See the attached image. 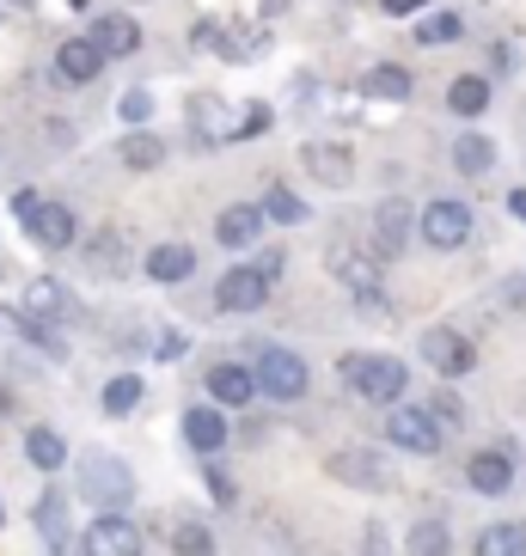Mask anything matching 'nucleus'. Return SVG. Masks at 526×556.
I'll list each match as a JSON object with an SVG mask.
<instances>
[{
  "instance_id": "f3484780",
  "label": "nucleus",
  "mask_w": 526,
  "mask_h": 556,
  "mask_svg": "<svg viewBox=\"0 0 526 556\" xmlns=\"http://www.w3.org/2000/svg\"><path fill=\"white\" fill-rule=\"evenodd\" d=\"M411 74H404V67H392V62H379V67H367V74H362V92H367V99H392V104H404V99H411Z\"/></svg>"
},
{
  "instance_id": "aec40b11",
  "label": "nucleus",
  "mask_w": 526,
  "mask_h": 556,
  "mask_svg": "<svg viewBox=\"0 0 526 556\" xmlns=\"http://www.w3.org/2000/svg\"><path fill=\"white\" fill-rule=\"evenodd\" d=\"M190 269H197V251L190 245H153L148 251V276L153 281H184Z\"/></svg>"
},
{
  "instance_id": "20e7f679",
  "label": "nucleus",
  "mask_w": 526,
  "mask_h": 556,
  "mask_svg": "<svg viewBox=\"0 0 526 556\" xmlns=\"http://www.w3.org/2000/svg\"><path fill=\"white\" fill-rule=\"evenodd\" d=\"M423 239L435 251H460L472 239V208L465 202H428L423 208Z\"/></svg>"
},
{
  "instance_id": "2eb2a0df",
  "label": "nucleus",
  "mask_w": 526,
  "mask_h": 556,
  "mask_svg": "<svg viewBox=\"0 0 526 556\" xmlns=\"http://www.w3.org/2000/svg\"><path fill=\"white\" fill-rule=\"evenodd\" d=\"M184 441L197 446V453H221V446H227V422H221V409L214 404H197L190 409V416H184Z\"/></svg>"
},
{
  "instance_id": "c756f323",
  "label": "nucleus",
  "mask_w": 526,
  "mask_h": 556,
  "mask_svg": "<svg viewBox=\"0 0 526 556\" xmlns=\"http://www.w3.org/2000/svg\"><path fill=\"white\" fill-rule=\"evenodd\" d=\"M263 220H288V227H295V220H306V202L300 197H288V190H281V184H270V190H263Z\"/></svg>"
},
{
  "instance_id": "7c9ffc66",
  "label": "nucleus",
  "mask_w": 526,
  "mask_h": 556,
  "mask_svg": "<svg viewBox=\"0 0 526 556\" xmlns=\"http://www.w3.org/2000/svg\"><path fill=\"white\" fill-rule=\"evenodd\" d=\"M99 404L111 409V416H123V409H135V404H141V379H135V374H116L111 386H104V397H99Z\"/></svg>"
},
{
  "instance_id": "39448f33",
  "label": "nucleus",
  "mask_w": 526,
  "mask_h": 556,
  "mask_svg": "<svg viewBox=\"0 0 526 556\" xmlns=\"http://www.w3.org/2000/svg\"><path fill=\"white\" fill-rule=\"evenodd\" d=\"M86 556H141V526L123 514H99L86 526Z\"/></svg>"
},
{
  "instance_id": "4c0bfd02",
  "label": "nucleus",
  "mask_w": 526,
  "mask_h": 556,
  "mask_svg": "<svg viewBox=\"0 0 526 556\" xmlns=\"http://www.w3.org/2000/svg\"><path fill=\"white\" fill-rule=\"evenodd\" d=\"M153 355H160V361H172V355H184V337H160V343H153Z\"/></svg>"
},
{
  "instance_id": "423d86ee",
  "label": "nucleus",
  "mask_w": 526,
  "mask_h": 556,
  "mask_svg": "<svg viewBox=\"0 0 526 556\" xmlns=\"http://www.w3.org/2000/svg\"><path fill=\"white\" fill-rule=\"evenodd\" d=\"M386 434H392V446H404V453H441V428H435V416L428 409H392L386 416Z\"/></svg>"
},
{
  "instance_id": "bb28decb",
  "label": "nucleus",
  "mask_w": 526,
  "mask_h": 556,
  "mask_svg": "<svg viewBox=\"0 0 526 556\" xmlns=\"http://www.w3.org/2000/svg\"><path fill=\"white\" fill-rule=\"evenodd\" d=\"M214 50H227V55H258L263 50V31H251V25H214Z\"/></svg>"
},
{
  "instance_id": "6ab92c4d",
  "label": "nucleus",
  "mask_w": 526,
  "mask_h": 556,
  "mask_svg": "<svg viewBox=\"0 0 526 556\" xmlns=\"http://www.w3.org/2000/svg\"><path fill=\"white\" fill-rule=\"evenodd\" d=\"M258 232H263V214L251 208V202H239V208H227L214 220V239H221V245H251Z\"/></svg>"
},
{
  "instance_id": "4be33fe9",
  "label": "nucleus",
  "mask_w": 526,
  "mask_h": 556,
  "mask_svg": "<svg viewBox=\"0 0 526 556\" xmlns=\"http://www.w3.org/2000/svg\"><path fill=\"white\" fill-rule=\"evenodd\" d=\"M453 160H460V172H472V178H484V172H490L496 165V148H490V135H460V141H453Z\"/></svg>"
},
{
  "instance_id": "393cba45",
  "label": "nucleus",
  "mask_w": 526,
  "mask_h": 556,
  "mask_svg": "<svg viewBox=\"0 0 526 556\" xmlns=\"http://www.w3.org/2000/svg\"><path fill=\"white\" fill-rule=\"evenodd\" d=\"M404 551H411V556H447V551H453V539H447L441 520H416L411 539H404Z\"/></svg>"
},
{
  "instance_id": "b1692460",
  "label": "nucleus",
  "mask_w": 526,
  "mask_h": 556,
  "mask_svg": "<svg viewBox=\"0 0 526 556\" xmlns=\"http://www.w3.org/2000/svg\"><path fill=\"white\" fill-rule=\"evenodd\" d=\"M374 227H379V251H398L404 245V227H411V208L404 202H379V214H374Z\"/></svg>"
},
{
  "instance_id": "c85d7f7f",
  "label": "nucleus",
  "mask_w": 526,
  "mask_h": 556,
  "mask_svg": "<svg viewBox=\"0 0 526 556\" xmlns=\"http://www.w3.org/2000/svg\"><path fill=\"white\" fill-rule=\"evenodd\" d=\"M477 556H526V532L521 526H490L477 539Z\"/></svg>"
},
{
  "instance_id": "5701e85b",
  "label": "nucleus",
  "mask_w": 526,
  "mask_h": 556,
  "mask_svg": "<svg viewBox=\"0 0 526 556\" xmlns=\"http://www.w3.org/2000/svg\"><path fill=\"white\" fill-rule=\"evenodd\" d=\"M25 453H32L37 471H62V465H67L62 434H50V428H32V434H25Z\"/></svg>"
},
{
  "instance_id": "6e6552de",
  "label": "nucleus",
  "mask_w": 526,
  "mask_h": 556,
  "mask_svg": "<svg viewBox=\"0 0 526 556\" xmlns=\"http://www.w3.org/2000/svg\"><path fill=\"white\" fill-rule=\"evenodd\" d=\"M300 165H306L318 184H330V190H343V184L355 178V153L337 148V141H306V148H300Z\"/></svg>"
},
{
  "instance_id": "72a5a7b5",
  "label": "nucleus",
  "mask_w": 526,
  "mask_h": 556,
  "mask_svg": "<svg viewBox=\"0 0 526 556\" xmlns=\"http://www.w3.org/2000/svg\"><path fill=\"white\" fill-rule=\"evenodd\" d=\"M428 416H435V428H441V422H465V409H460V397H453V392L435 397V404H428Z\"/></svg>"
},
{
  "instance_id": "a19ab883",
  "label": "nucleus",
  "mask_w": 526,
  "mask_h": 556,
  "mask_svg": "<svg viewBox=\"0 0 526 556\" xmlns=\"http://www.w3.org/2000/svg\"><path fill=\"white\" fill-rule=\"evenodd\" d=\"M7 325H18V312H0V330H7Z\"/></svg>"
},
{
  "instance_id": "f8f14e48",
  "label": "nucleus",
  "mask_w": 526,
  "mask_h": 556,
  "mask_svg": "<svg viewBox=\"0 0 526 556\" xmlns=\"http://www.w3.org/2000/svg\"><path fill=\"white\" fill-rule=\"evenodd\" d=\"M25 227H32V239H37L43 251H67V245H74V214L55 208V202H37Z\"/></svg>"
},
{
  "instance_id": "412c9836",
  "label": "nucleus",
  "mask_w": 526,
  "mask_h": 556,
  "mask_svg": "<svg viewBox=\"0 0 526 556\" xmlns=\"http://www.w3.org/2000/svg\"><path fill=\"white\" fill-rule=\"evenodd\" d=\"M330 269H337L355 294H374V288H379V263L374 257H355V251H343V245L330 251Z\"/></svg>"
},
{
  "instance_id": "4468645a",
  "label": "nucleus",
  "mask_w": 526,
  "mask_h": 556,
  "mask_svg": "<svg viewBox=\"0 0 526 556\" xmlns=\"http://www.w3.org/2000/svg\"><path fill=\"white\" fill-rule=\"evenodd\" d=\"M465 477H472L477 495H509L514 490V458L509 453H477L472 465H465Z\"/></svg>"
},
{
  "instance_id": "0eeeda50",
  "label": "nucleus",
  "mask_w": 526,
  "mask_h": 556,
  "mask_svg": "<svg viewBox=\"0 0 526 556\" xmlns=\"http://www.w3.org/2000/svg\"><path fill=\"white\" fill-rule=\"evenodd\" d=\"M423 361L435 367V374H447V379H460V374H472V343H465L460 330H423Z\"/></svg>"
},
{
  "instance_id": "e433bc0d",
  "label": "nucleus",
  "mask_w": 526,
  "mask_h": 556,
  "mask_svg": "<svg viewBox=\"0 0 526 556\" xmlns=\"http://www.w3.org/2000/svg\"><path fill=\"white\" fill-rule=\"evenodd\" d=\"M37 202H43L37 190H18V197H13V214H18V220H32V208H37Z\"/></svg>"
},
{
  "instance_id": "37998d69",
  "label": "nucleus",
  "mask_w": 526,
  "mask_h": 556,
  "mask_svg": "<svg viewBox=\"0 0 526 556\" xmlns=\"http://www.w3.org/2000/svg\"><path fill=\"white\" fill-rule=\"evenodd\" d=\"M67 7H86V0H67Z\"/></svg>"
},
{
  "instance_id": "f03ea898",
  "label": "nucleus",
  "mask_w": 526,
  "mask_h": 556,
  "mask_svg": "<svg viewBox=\"0 0 526 556\" xmlns=\"http://www.w3.org/2000/svg\"><path fill=\"white\" fill-rule=\"evenodd\" d=\"M80 495L99 507V514H116V507L135 495L129 465H123V458H111V453H86L80 458Z\"/></svg>"
},
{
  "instance_id": "cd10ccee",
  "label": "nucleus",
  "mask_w": 526,
  "mask_h": 556,
  "mask_svg": "<svg viewBox=\"0 0 526 556\" xmlns=\"http://www.w3.org/2000/svg\"><path fill=\"white\" fill-rule=\"evenodd\" d=\"M25 306H32L37 318H55V312L67 306V294H62V288H55L50 276H32V281H25Z\"/></svg>"
},
{
  "instance_id": "a878e982",
  "label": "nucleus",
  "mask_w": 526,
  "mask_h": 556,
  "mask_svg": "<svg viewBox=\"0 0 526 556\" xmlns=\"http://www.w3.org/2000/svg\"><path fill=\"white\" fill-rule=\"evenodd\" d=\"M447 104H453L460 116H484V111H490V86L465 74V80H453V86H447Z\"/></svg>"
},
{
  "instance_id": "f257e3e1",
  "label": "nucleus",
  "mask_w": 526,
  "mask_h": 556,
  "mask_svg": "<svg viewBox=\"0 0 526 556\" xmlns=\"http://www.w3.org/2000/svg\"><path fill=\"white\" fill-rule=\"evenodd\" d=\"M343 379L367 397V404H398L404 386H411V367H404L398 355H349L343 361Z\"/></svg>"
},
{
  "instance_id": "79ce46f5",
  "label": "nucleus",
  "mask_w": 526,
  "mask_h": 556,
  "mask_svg": "<svg viewBox=\"0 0 526 556\" xmlns=\"http://www.w3.org/2000/svg\"><path fill=\"white\" fill-rule=\"evenodd\" d=\"M13 7H32V0H13Z\"/></svg>"
},
{
  "instance_id": "dca6fc26",
  "label": "nucleus",
  "mask_w": 526,
  "mask_h": 556,
  "mask_svg": "<svg viewBox=\"0 0 526 556\" xmlns=\"http://www.w3.org/2000/svg\"><path fill=\"white\" fill-rule=\"evenodd\" d=\"M209 397H214V409H221V404H227V409L251 404V397H258L251 367H214V374H209Z\"/></svg>"
},
{
  "instance_id": "a211bd4d",
  "label": "nucleus",
  "mask_w": 526,
  "mask_h": 556,
  "mask_svg": "<svg viewBox=\"0 0 526 556\" xmlns=\"http://www.w3.org/2000/svg\"><path fill=\"white\" fill-rule=\"evenodd\" d=\"M116 160L129 165V172H153V165L165 160V141L153 129H129L123 135V148H116Z\"/></svg>"
},
{
  "instance_id": "473e14b6",
  "label": "nucleus",
  "mask_w": 526,
  "mask_h": 556,
  "mask_svg": "<svg viewBox=\"0 0 526 556\" xmlns=\"http://www.w3.org/2000/svg\"><path fill=\"white\" fill-rule=\"evenodd\" d=\"M423 43H453L460 37V13H435V18H423Z\"/></svg>"
},
{
  "instance_id": "ea45409f",
  "label": "nucleus",
  "mask_w": 526,
  "mask_h": 556,
  "mask_svg": "<svg viewBox=\"0 0 526 556\" xmlns=\"http://www.w3.org/2000/svg\"><path fill=\"white\" fill-rule=\"evenodd\" d=\"M509 208H514V220H526V190H509Z\"/></svg>"
},
{
  "instance_id": "c9c22d12",
  "label": "nucleus",
  "mask_w": 526,
  "mask_h": 556,
  "mask_svg": "<svg viewBox=\"0 0 526 556\" xmlns=\"http://www.w3.org/2000/svg\"><path fill=\"white\" fill-rule=\"evenodd\" d=\"M263 129H270V111H263V104H246V116H239L233 135H263Z\"/></svg>"
},
{
  "instance_id": "58836bf2",
  "label": "nucleus",
  "mask_w": 526,
  "mask_h": 556,
  "mask_svg": "<svg viewBox=\"0 0 526 556\" xmlns=\"http://www.w3.org/2000/svg\"><path fill=\"white\" fill-rule=\"evenodd\" d=\"M379 7H386V13H416L423 0H379Z\"/></svg>"
},
{
  "instance_id": "c03bdc74",
  "label": "nucleus",
  "mask_w": 526,
  "mask_h": 556,
  "mask_svg": "<svg viewBox=\"0 0 526 556\" xmlns=\"http://www.w3.org/2000/svg\"><path fill=\"white\" fill-rule=\"evenodd\" d=\"M0 526H7V520H0Z\"/></svg>"
},
{
  "instance_id": "ddd939ff",
  "label": "nucleus",
  "mask_w": 526,
  "mask_h": 556,
  "mask_svg": "<svg viewBox=\"0 0 526 556\" xmlns=\"http://www.w3.org/2000/svg\"><path fill=\"white\" fill-rule=\"evenodd\" d=\"M99 67H104V55L86 43V37H67L62 50H55V74H62L67 86H86V80H99Z\"/></svg>"
},
{
  "instance_id": "2f4dec72",
  "label": "nucleus",
  "mask_w": 526,
  "mask_h": 556,
  "mask_svg": "<svg viewBox=\"0 0 526 556\" xmlns=\"http://www.w3.org/2000/svg\"><path fill=\"white\" fill-rule=\"evenodd\" d=\"M172 551H178V556H214V532H209V526H197V520H184L178 532H172Z\"/></svg>"
},
{
  "instance_id": "f704fd0d",
  "label": "nucleus",
  "mask_w": 526,
  "mask_h": 556,
  "mask_svg": "<svg viewBox=\"0 0 526 556\" xmlns=\"http://www.w3.org/2000/svg\"><path fill=\"white\" fill-rule=\"evenodd\" d=\"M148 116H153V99H148V92H129V99H123V123H135V129H141Z\"/></svg>"
},
{
  "instance_id": "9b49d317",
  "label": "nucleus",
  "mask_w": 526,
  "mask_h": 556,
  "mask_svg": "<svg viewBox=\"0 0 526 556\" xmlns=\"http://www.w3.org/2000/svg\"><path fill=\"white\" fill-rule=\"evenodd\" d=\"M86 43H92L99 55H135V50H141V25L123 18V13H104V18H92Z\"/></svg>"
},
{
  "instance_id": "1a4fd4ad",
  "label": "nucleus",
  "mask_w": 526,
  "mask_h": 556,
  "mask_svg": "<svg viewBox=\"0 0 526 556\" xmlns=\"http://www.w3.org/2000/svg\"><path fill=\"white\" fill-rule=\"evenodd\" d=\"M330 477L349 483V490H386V458L367 453V446H343V453L330 458Z\"/></svg>"
},
{
  "instance_id": "7ed1b4c3",
  "label": "nucleus",
  "mask_w": 526,
  "mask_h": 556,
  "mask_svg": "<svg viewBox=\"0 0 526 556\" xmlns=\"http://www.w3.org/2000/svg\"><path fill=\"white\" fill-rule=\"evenodd\" d=\"M251 386L270 397H300L306 392V361L295 349H263V361L251 367Z\"/></svg>"
},
{
  "instance_id": "9d476101",
  "label": "nucleus",
  "mask_w": 526,
  "mask_h": 556,
  "mask_svg": "<svg viewBox=\"0 0 526 556\" xmlns=\"http://www.w3.org/2000/svg\"><path fill=\"white\" fill-rule=\"evenodd\" d=\"M263 294H270V276L263 269H227L221 276V288H214V300H221V312H251V306H263Z\"/></svg>"
}]
</instances>
